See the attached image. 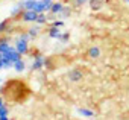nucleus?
Listing matches in <instances>:
<instances>
[{
	"instance_id": "f257e3e1",
	"label": "nucleus",
	"mask_w": 129,
	"mask_h": 120,
	"mask_svg": "<svg viewBox=\"0 0 129 120\" xmlns=\"http://www.w3.org/2000/svg\"><path fill=\"white\" fill-rule=\"evenodd\" d=\"M52 3L53 2H49V0H23V2H21L24 11H35L38 14L50 12Z\"/></svg>"
},
{
	"instance_id": "f03ea898",
	"label": "nucleus",
	"mask_w": 129,
	"mask_h": 120,
	"mask_svg": "<svg viewBox=\"0 0 129 120\" xmlns=\"http://www.w3.org/2000/svg\"><path fill=\"white\" fill-rule=\"evenodd\" d=\"M29 43H30V38H29V35L26 32L24 34H18L15 37V40H14V47L23 56V55L29 53Z\"/></svg>"
},
{
	"instance_id": "7ed1b4c3",
	"label": "nucleus",
	"mask_w": 129,
	"mask_h": 120,
	"mask_svg": "<svg viewBox=\"0 0 129 120\" xmlns=\"http://www.w3.org/2000/svg\"><path fill=\"white\" fill-rule=\"evenodd\" d=\"M18 59H21V55L17 52V49L12 46L6 53H3V69H12L14 64L18 61Z\"/></svg>"
},
{
	"instance_id": "20e7f679",
	"label": "nucleus",
	"mask_w": 129,
	"mask_h": 120,
	"mask_svg": "<svg viewBox=\"0 0 129 120\" xmlns=\"http://www.w3.org/2000/svg\"><path fill=\"white\" fill-rule=\"evenodd\" d=\"M43 67H49V59L46 56H43L41 53H34V59H32V63H30V70L37 72V70H41Z\"/></svg>"
},
{
	"instance_id": "39448f33",
	"label": "nucleus",
	"mask_w": 129,
	"mask_h": 120,
	"mask_svg": "<svg viewBox=\"0 0 129 120\" xmlns=\"http://www.w3.org/2000/svg\"><path fill=\"white\" fill-rule=\"evenodd\" d=\"M38 12H35V11H23V14H21V21L23 23H37V18H38Z\"/></svg>"
},
{
	"instance_id": "423d86ee",
	"label": "nucleus",
	"mask_w": 129,
	"mask_h": 120,
	"mask_svg": "<svg viewBox=\"0 0 129 120\" xmlns=\"http://www.w3.org/2000/svg\"><path fill=\"white\" fill-rule=\"evenodd\" d=\"M64 8H66V3L62 2H58V0H55V2L52 3V8H50V15H55V17H59L61 12L64 11Z\"/></svg>"
},
{
	"instance_id": "0eeeda50",
	"label": "nucleus",
	"mask_w": 129,
	"mask_h": 120,
	"mask_svg": "<svg viewBox=\"0 0 129 120\" xmlns=\"http://www.w3.org/2000/svg\"><path fill=\"white\" fill-rule=\"evenodd\" d=\"M40 32H41V26L34 23V24H32V26L27 29V32H26V34L29 35V38H30V40H35V38H38Z\"/></svg>"
},
{
	"instance_id": "6e6552de",
	"label": "nucleus",
	"mask_w": 129,
	"mask_h": 120,
	"mask_svg": "<svg viewBox=\"0 0 129 120\" xmlns=\"http://www.w3.org/2000/svg\"><path fill=\"white\" fill-rule=\"evenodd\" d=\"M12 47V44H11V41H9V38H6V37H0V53H6L9 49Z\"/></svg>"
},
{
	"instance_id": "1a4fd4ad",
	"label": "nucleus",
	"mask_w": 129,
	"mask_h": 120,
	"mask_svg": "<svg viewBox=\"0 0 129 120\" xmlns=\"http://www.w3.org/2000/svg\"><path fill=\"white\" fill-rule=\"evenodd\" d=\"M61 35H62V31H61V29L49 26V29H47V37H49V38H52V40H59Z\"/></svg>"
},
{
	"instance_id": "9d476101",
	"label": "nucleus",
	"mask_w": 129,
	"mask_h": 120,
	"mask_svg": "<svg viewBox=\"0 0 129 120\" xmlns=\"http://www.w3.org/2000/svg\"><path fill=\"white\" fill-rule=\"evenodd\" d=\"M12 70H14V72H17V73H23V72L26 70V61H24L23 58H21V59H18V61L14 64Z\"/></svg>"
},
{
	"instance_id": "9b49d317",
	"label": "nucleus",
	"mask_w": 129,
	"mask_h": 120,
	"mask_svg": "<svg viewBox=\"0 0 129 120\" xmlns=\"http://www.w3.org/2000/svg\"><path fill=\"white\" fill-rule=\"evenodd\" d=\"M69 79L70 81H73V82H78V81H81L82 79V72L81 70H70L69 72Z\"/></svg>"
},
{
	"instance_id": "f8f14e48",
	"label": "nucleus",
	"mask_w": 129,
	"mask_h": 120,
	"mask_svg": "<svg viewBox=\"0 0 129 120\" xmlns=\"http://www.w3.org/2000/svg\"><path fill=\"white\" fill-rule=\"evenodd\" d=\"M23 5H21V2H18L12 9H11V17H21V14H23Z\"/></svg>"
},
{
	"instance_id": "ddd939ff",
	"label": "nucleus",
	"mask_w": 129,
	"mask_h": 120,
	"mask_svg": "<svg viewBox=\"0 0 129 120\" xmlns=\"http://www.w3.org/2000/svg\"><path fill=\"white\" fill-rule=\"evenodd\" d=\"M88 56L93 58V59L99 58V56H100V49H99L97 46H91V47L88 49Z\"/></svg>"
},
{
	"instance_id": "4468645a",
	"label": "nucleus",
	"mask_w": 129,
	"mask_h": 120,
	"mask_svg": "<svg viewBox=\"0 0 129 120\" xmlns=\"http://www.w3.org/2000/svg\"><path fill=\"white\" fill-rule=\"evenodd\" d=\"M78 114L82 115V117H93L94 115V112L88 108H78Z\"/></svg>"
},
{
	"instance_id": "2eb2a0df",
	"label": "nucleus",
	"mask_w": 129,
	"mask_h": 120,
	"mask_svg": "<svg viewBox=\"0 0 129 120\" xmlns=\"http://www.w3.org/2000/svg\"><path fill=\"white\" fill-rule=\"evenodd\" d=\"M88 5H90V8H91L93 11H99V9L102 8L103 3H102V0H90Z\"/></svg>"
},
{
	"instance_id": "dca6fc26",
	"label": "nucleus",
	"mask_w": 129,
	"mask_h": 120,
	"mask_svg": "<svg viewBox=\"0 0 129 120\" xmlns=\"http://www.w3.org/2000/svg\"><path fill=\"white\" fill-rule=\"evenodd\" d=\"M47 21H49V15H47L46 12H43V14H40V15H38V18H37V23H35V24L43 26V24H46Z\"/></svg>"
},
{
	"instance_id": "f3484780",
	"label": "nucleus",
	"mask_w": 129,
	"mask_h": 120,
	"mask_svg": "<svg viewBox=\"0 0 129 120\" xmlns=\"http://www.w3.org/2000/svg\"><path fill=\"white\" fill-rule=\"evenodd\" d=\"M9 27V20L5 18V20H0V34H5Z\"/></svg>"
},
{
	"instance_id": "a211bd4d",
	"label": "nucleus",
	"mask_w": 129,
	"mask_h": 120,
	"mask_svg": "<svg viewBox=\"0 0 129 120\" xmlns=\"http://www.w3.org/2000/svg\"><path fill=\"white\" fill-rule=\"evenodd\" d=\"M70 15H72V8L66 5V8H64V11L61 12V15H59L58 18H61V20H64V18H67V17H70Z\"/></svg>"
},
{
	"instance_id": "6ab92c4d",
	"label": "nucleus",
	"mask_w": 129,
	"mask_h": 120,
	"mask_svg": "<svg viewBox=\"0 0 129 120\" xmlns=\"http://www.w3.org/2000/svg\"><path fill=\"white\" fill-rule=\"evenodd\" d=\"M50 26H52V27H58V29H62L64 26H66V23H64V20H61V18H56V20H53V21L50 23Z\"/></svg>"
},
{
	"instance_id": "aec40b11",
	"label": "nucleus",
	"mask_w": 129,
	"mask_h": 120,
	"mask_svg": "<svg viewBox=\"0 0 129 120\" xmlns=\"http://www.w3.org/2000/svg\"><path fill=\"white\" fill-rule=\"evenodd\" d=\"M58 41H61V43H69L70 41V34L69 32H62V35H61V38Z\"/></svg>"
},
{
	"instance_id": "412c9836",
	"label": "nucleus",
	"mask_w": 129,
	"mask_h": 120,
	"mask_svg": "<svg viewBox=\"0 0 129 120\" xmlns=\"http://www.w3.org/2000/svg\"><path fill=\"white\" fill-rule=\"evenodd\" d=\"M87 3H90V0H73V5L76 8H81V6H84Z\"/></svg>"
},
{
	"instance_id": "4be33fe9",
	"label": "nucleus",
	"mask_w": 129,
	"mask_h": 120,
	"mask_svg": "<svg viewBox=\"0 0 129 120\" xmlns=\"http://www.w3.org/2000/svg\"><path fill=\"white\" fill-rule=\"evenodd\" d=\"M9 115V109L6 105H3L2 108H0V117H8Z\"/></svg>"
},
{
	"instance_id": "5701e85b",
	"label": "nucleus",
	"mask_w": 129,
	"mask_h": 120,
	"mask_svg": "<svg viewBox=\"0 0 129 120\" xmlns=\"http://www.w3.org/2000/svg\"><path fill=\"white\" fill-rule=\"evenodd\" d=\"M0 67L3 69V55L2 53H0Z\"/></svg>"
},
{
	"instance_id": "b1692460",
	"label": "nucleus",
	"mask_w": 129,
	"mask_h": 120,
	"mask_svg": "<svg viewBox=\"0 0 129 120\" xmlns=\"http://www.w3.org/2000/svg\"><path fill=\"white\" fill-rule=\"evenodd\" d=\"M3 105H5V102H3V99H2V97H0V108H2Z\"/></svg>"
},
{
	"instance_id": "393cba45",
	"label": "nucleus",
	"mask_w": 129,
	"mask_h": 120,
	"mask_svg": "<svg viewBox=\"0 0 129 120\" xmlns=\"http://www.w3.org/2000/svg\"><path fill=\"white\" fill-rule=\"evenodd\" d=\"M0 120H11L9 117H0Z\"/></svg>"
},
{
	"instance_id": "a878e982",
	"label": "nucleus",
	"mask_w": 129,
	"mask_h": 120,
	"mask_svg": "<svg viewBox=\"0 0 129 120\" xmlns=\"http://www.w3.org/2000/svg\"><path fill=\"white\" fill-rule=\"evenodd\" d=\"M123 2H124V3H126V5H129V0H123Z\"/></svg>"
},
{
	"instance_id": "bb28decb",
	"label": "nucleus",
	"mask_w": 129,
	"mask_h": 120,
	"mask_svg": "<svg viewBox=\"0 0 129 120\" xmlns=\"http://www.w3.org/2000/svg\"><path fill=\"white\" fill-rule=\"evenodd\" d=\"M49 2H55V0H49Z\"/></svg>"
},
{
	"instance_id": "cd10ccee",
	"label": "nucleus",
	"mask_w": 129,
	"mask_h": 120,
	"mask_svg": "<svg viewBox=\"0 0 129 120\" xmlns=\"http://www.w3.org/2000/svg\"><path fill=\"white\" fill-rule=\"evenodd\" d=\"M0 70H2V67H0Z\"/></svg>"
},
{
	"instance_id": "c85d7f7f",
	"label": "nucleus",
	"mask_w": 129,
	"mask_h": 120,
	"mask_svg": "<svg viewBox=\"0 0 129 120\" xmlns=\"http://www.w3.org/2000/svg\"><path fill=\"white\" fill-rule=\"evenodd\" d=\"M11 120H12V118H11Z\"/></svg>"
}]
</instances>
